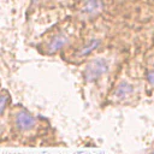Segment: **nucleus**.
Returning a JSON list of instances; mask_svg holds the SVG:
<instances>
[{
  "label": "nucleus",
  "instance_id": "f257e3e1",
  "mask_svg": "<svg viewBox=\"0 0 154 154\" xmlns=\"http://www.w3.org/2000/svg\"><path fill=\"white\" fill-rule=\"evenodd\" d=\"M69 28L70 24H67V27L53 28L46 33L41 37V41L39 44V49L41 51V53L46 55H54L74 47L75 35L72 29Z\"/></svg>",
  "mask_w": 154,
  "mask_h": 154
},
{
  "label": "nucleus",
  "instance_id": "f03ea898",
  "mask_svg": "<svg viewBox=\"0 0 154 154\" xmlns=\"http://www.w3.org/2000/svg\"><path fill=\"white\" fill-rule=\"evenodd\" d=\"M13 132L20 138H29L39 131L40 119L23 106H16L11 111Z\"/></svg>",
  "mask_w": 154,
  "mask_h": 154
},
{
  "label": "nucleus",
  "instance_id": "7ed1b4c3",
  "mask_svg": "<svg viewBox=\"0 0 154 154\" xmlns=\"http://www.w3.org/2000/svg\"><path fill=\"white\" fill-rule=\"evenodd\" d=\"M111 70V58L106 55H98L89 58L83 69V78L87 83H96L102 81Z\"/></svg>",
  "mask_w": 154,
  "mask_h": 154
},
{
  "label": "nucleus",
  "instance_id": "20e7f679",
  "mask_svg": "<svg viewBox=\"0 0 154 154\" xmlns=\"http://www.w3.org/2000/svg\"><path fill=\"white\" fill-rule=\"evenodd\" d=\"M104 41V35H101L100 33H95L91 34L84 40H82L76 47H71V58L72 61L75 63H79L86 59H89L90 55L94 53L98 48L101 47Z\"/></svg>",
  "mask_w": 154,
  "mask_h": 154
},
{
  "label": "nucleus",
  "instance_id": "39448f33",
  "mask_svg": "<svg viewBox=\"0 0 154 154\" xmlns=\"http://www.w3.org/2000/svg\"><path fill=\"white\" fill-rule=\"evenodd\" d=\"M105 7V0H78L76 10L77 19L82 22H91L101 16Z\"/></svg>",
  "mask_w": 154,
  "mask_h": 154
},
{
  "label": "nucleus",
  "instance_id": "423d86ee",
  "mask_svg": "<svg viewBox=\"0 0 154 154\" xmlns=\"http://www.w3.org/2000/svg\"><path fill=\"white\" fill-rule=\"evenodd\" d=\"M135 93V86L125 79L119 81L111 90L108 98L112 104H123L129 100Z\"/></svg>",
  "mask_w": 154,
  "mask_h": 154
},
{
  "label": "nucleus",
  "instance_id": "0eeeda50",
  "mask_svg": "<svg viewBox=\"0 0 154 154\" xmlns=\"http://www.w3.org/2000/svg\"><path fill=\"white\" fill-rule=\"evenodd\" d=\"M10 105V95L7 93H0V118L5 115Z\"/></svg>",
  "mask_w": 154,
  "mask_h": 154
},
{
  "label": "nucleus",
  "instance_id": "6e6552de",
  "mask_svg": "<svg viewBox=\"0 0 154 154\" xmlns=\"http://www.w3.org/2000/svg\"><path fill=\"white\" fill-rule=\"evenodd\" d=\"M146 78L148 81L150 86H154V63L152 64V66L147 70V75H146Z\"/></svg>",
  "mask_w": 154,
  "mask_h": 154
},
{
  "label": "nucleus",
  "instance_id": "1a4fd4ad",
  "mask_svg": "<svg viewBox=\"0 0 154 154\" xmlns=\"http://www.w3.org/2000/svg\"><path fill=\"white\" fill-rule=\"evenodd\" d=\"M46 0H32V6H39L42 3H45Z\"/></svg>",
  "mask_w": 154,
  "mask_h": 154
},
{
  "label": "nucleus",
  "instance_id": "9d476101",
  "mask_svg": "<svg viewBox=\"0 0 154 154\" xmlns=\"http://www.w3.org/2000/svg\"><path fill=\"white\" fill-rule=\"evenodd\" d=\"M152 154H154V149H153V152H152Z\"/></svg>",
  "mask_w": 154,
  "mask_h": 154
}]
</instances>
